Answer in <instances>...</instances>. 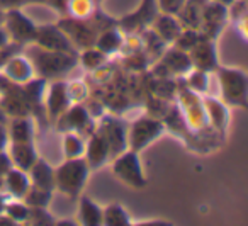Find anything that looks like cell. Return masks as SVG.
Listing matches in <instances>:
<instances>
[{
	"mask_svg": "<svg viewBox=\"0 0 248 226\" xmlns=\"http://www.w3.org/2000/svg\"><path fill=\"white\" fill-rule=\"evenodd\" d=\"M199 38L201 36L197 34V31H194V29H182V32L177 36L173 45H175V48L180 49V51L189 53L190 49H192V46L199 41Z\"/></svg>",
	"mask_w": 248,
	"mask_h": 226,
	"instance_id": "29",
	"label": "cell"
},
{
	"mask_svg": "<svg viewBox=\"0 0 248 226\" xmlns=\"http://www.w3.org/2000/svg\"><path fill=\"white\" fill-rule=\"evenodd\" d=\"M206 0H186L184 7L179 11V22L182 24V28L186 29H194L199 31L201 22H202V9Z\"/></svg>",
	"mask_w": 248,
	"mask_h": 226,
	"instance_id": "14",
	"label": "cell"
},
{
	"mask_svg": "<svg viewBox=\"0 0 248 226\" xmlns=\"http://www.w3.org/2000/svg\"><path fill=\"white\" fill-rule=\"evenodd\" d=\"M58 28L66 34V38L70 39V43L73 45V48H92L95 45L97 39V31L93 28L85 26V22L78 21V19H63L58 22Z\"/></svg>",
	"mask_w": 248,
	"mask_h": 226,
	"instance_id": "8",
	"label": "cell"
},
{
	"mask_svg": "<svg viewBox=\"0 0 248 226\" xmlns=\"http://www.w3.org/2000/svg\"><path fill=\"white\" fill-rule=\"evenodd\" d=\"M2 22H4V11L0 7V26H2Z\"/></svg>",
	"mask_w": 248,
	"mask_h": 226,
	"instance_id": "41",
	"label": "cell"
},
{
	"mask_svg": "<svg viewBox=\"0 0 248 226\" xmlns=\"http://www.w3.org/2000/svg\"><path fill=\"white\" fill-rule=\"evenodd\" d=\"M5 146H7V133H5L4 126H0V151H4Z\"/></svg>",
	"mask_w": 248,
	"mask_h": 226,
	"instance_id": "36",
	"label": "cell"
},
{
	"mask_svg": "<svg viewBox=\"0 0 248 226\" xmlns=\"http://www.w3.org/2000/svg\"><path fill=\"white\" fill-rule=\"evenodd\" d=\"M189 85L190 89L197 90V92H204L207 89V73L206 72H201V70H190V75H189Z\"/></svg>",
	"mask_w": 248,
	"mask_h": 226,
	"instance_id": "34",
	"label": "cell"
},
{
	"mask_svg": "<svg viewBox=\"0 0 248 226\" xmlns=\"http://www.w3.org/2000/svg\"><path fill=\"white\" fill-rule=\"evenodd\" d=\"M55 225L62 226V225H66V226H75V223L72 219H62V221H55Z\"/></svg>",
	"mask_w": 248,
	"mask_h": 226,
	"instance_id": "38",
	"label": "cell"
},
{
	"mask_svg": "<svg viewBox=\"0 0 248 226\" xmlns=\"http://www.w3.org/2000/svg\"><path fill=\"white\" fill-rule=\"evenodd\" d=\"M75 63L77 58L70 53L48 51L39 48V51L34 53V58H32V68L45 79H53V77L65 75L75 66Z\"/></svg>",
	"mask_w": 248,
	"mask_h": 226,
	"instance_id": "2",
	"label": "cell"
},
{
	"mask_svg": "<svg viewBox=\"0 0 248 226\" xmlns=\"http://www.w3.org/2000/svg\"><path fill=\"white\" fill-rule=\"evenodd\" d=\"M2 68H4L5 75H7L9 79L14 80V82H19V83L28 82V80L32 77V72H34L31 63H29L24 56H17V55L12 56Z\"/></svg>",
	"mask_w": 248,
	"mask_h": 226,
	"instance_id": "21",
	"label": "cell"
},
{
	"mask_svg": "<svg viewBox=\"0 0 248 226\" xmlns=\"http://www.w3.org/2000/svg\"><path fill=\"white\" fill-rule=\"evenodd\" d=\"M24 2H45V0H22V4Z\"/></svg>",
	"mask_w": 248,
	"mask_h": 226,
	"instance_id": "42",
	"label": "cell"
},
{
	"mask_svg": "<svg viewBox=\"0 0 248 226\" xmlns=\"http://www.w3.org/2000/svg\"><path fill=\"white\" fill-rule=\"evenodd\" d=\"M28 172L29 178H31V185L53 192V189H55V170H53L48 161L38 158Z\"/></svg>",
	"mask_w": 248,
	"mask_h": 226,
	"instance_id": "16",
	"label": "cell"
},
{
	"mask_svg": "<svg viewBox=\"0 0 248 226\" xmlns=\"http://www.w3.org/2000/svg\"><path fill=\"white\" fill-rule=\"evenodd\" d=\"M78 223L83 226L102 225V208L89 195H80L78 202Z\"/></svg>",
	"mask_w": 248,
	"mask_h": 226,
	"instance_id": "19",
	"label": "cell"
},
{
	"mask_svg": "<svg viewBox=\"0 0 248 226\" xmlns=\"http://www.w3.org/2000/svg\"><path fill=\"white\" fill-rule=\"evenodd\" d=\"M162 133H163V124L158 119L141 117L129 129V136H128L129 150H135V151L143 150L152 141H155Z\"/></svg>",
	"mask_w": 248,
	"mask_h": 226,
	"instance_id": "6",
	"label": "cell"
},
{
	"mask_svg": "<svg viewBox=\"0 0 248 226\" xmlns=\"http://www.w3.org/2000/svg\"><path fill=\"white\" fill-rule=\"evenodd\" d=\"M22 4V0H0V7H7V5H19Z\"/></svg>",
	"mask_w": 248,
	"mask_h": 226,
	"instance_id": "37",
	"label": "cell"
},
{
	"mask_svg": "<svg viewBox=\"0 0 248 226\" xmlns=\"http://www.w3.org/2000/svg\"><path fill=\"white\" fill-rule=\"evenodd\" d=\"M38 160V155L32 146V143H12L11 148V161L19 170L28 172L32 167V163Z\"/></svg>",
	"mask_w": 248,
	"mask_h": 226,
	"instance_id": "20",
	"label": "cell"
},
{
	"mask_svg": "<svg viewBox=\"0 0 248 226\" xmlns=\"http://www.w3.org/2000/svg\"><path fill=\"white\" fill-rule=\"evenodd\" d=\"M156 9L158 7L155 5V0H143L141 11L138 9L135 14L128 16L124 21H121V26H123V29H128L129 32L135 31V29H138V28H143V26L155 21Z\"/></svg>",
	"mask_w": 248,
	"mask_h": 226,
	"instance_id": "15",
	"label": "cell"
},
{
	"mask_svg": "<svg viewBox=\"0 0 248 226\" xmlns=\"http://www.w3.org/2000/svg\"><path fill=\"white\" fill-rule=\"evenodd\" d=\"M106 62V55L99 49H92V48H87L85 53L82 55V63L83 66L87 68H97L99 65Z\"/></svg>",
	"mask_w": 248,
	"mask_h": 226,
	"instance_id": "32",
	"label": "cell"
},
{
	"mask_svg": "<svg viewBox=\"0 0 248 226\" xmlns=\"http://www.w3.org/2000/svg\"><path fill=\"white\" fill-rule=\"evenodd\" d=\"M112 172L121 182H124L129 187L141 189L146 185V178L143 174L141 161L138 158V151L135 150H124L117 157H114Z\"/></svg>",
	"mask_w": 248,
	"mask_h": 226,
	"instance_id": "3",
	"label": "cell"
},
{
	"mask_svg": "<svg viewBox=\"0 0 248 226\" xmlns=\"http://www.w3.org/2000/svg\"><path fill=\"white\" fill-rule=\"evenodd\" d=\"M49 201H51V191L36 187V185H29L26 194L22 195V202L28 208H48Z\"/></svg>",
	"mask_w": 248,
	"mask_h": 226,
	"instance_id": "27",
	"label": "cell"
},
{
	"mask_svg": "<svg viewBox=\"0 0 248 226\" xmlns=\"http://www.w3.org/2000/svg\"><path fill=\"white\" fill-rule=\"evenodd\" d=\"M4 211L7 212V218H11L12 221H26L28 219V212L29 208L24 202H9L5 204Z\"/></svg>",
	"mask_w": 248,
	"mask_h": 226,
	"instance_id": "31",
	"label": "cell"
},
{
	"mask_svg": "<svg viewBox=\"0 0 248 226\" xmlns=\"http://www.w3.org/2000/svg\"><path fill=\"white\" fill-rule=\"evenodd\" d=\"M221 82L223 97L228 104L238 107H247V96H248V80L243 70L233 68H219L217 70Z\"/></svg>",
	"mask_w": 248,
	"mask_h": 226,
	"instance_id": "4",
	"label": "cell"
},
{
	"mask_svg": "<svg viewBox=\"0 0 248 226\" xmlns=\"http://www.w3.org/2000/svg\"><path fill=\"white\" fill-rule=\"evenodd\" d=\"M93 46L104 55H110L123 46V36H121L119 29H106V31H100V34H97Z\"/></svg>",
	"mask_w": 248,
	"mask_h": 226,
	"instance_id": "24",
	"label": "cell"
},
{
	"mask_svg": "<svg viewBox=\"0 0 248 226\" xmlns=\"http://www.w3.org/2000/svg\"><path fill=\"white\" fill-rule=\"evenodd\" d=\"M34 43L39 48L48 49V51L70 53V55L75 53L73 45L58 26H43V28H38L36 29Z\"/></svg>",
	"mask_w": 248,
	"mask_h": 226,
	"instance_id": "7",
	"label": "cell"
},
{
	"mask_svg": "<svg viewBox=\"0 0 248 226\" xmlns=\"http://www.w3.org/2000/svg\"><path fill=\"white\" fill-rule=\"evenodd\" d=\"M11 41V38H9V34H7V31H5L2 26H0V48H4L7 43Z\"/></svg>",
	"mask_w": 248,
	"mask_h": 226,
	"instance_id": "35",
	"label": "cell"
},
{
	"mask_svg": "<svg viewBox=\"0 0 248 226\" xmlns=\"http://www.w3.org/2000/svg\"><path fill=\"white\" fill-rule=\"evenodd\" d=\"M85 161L89 165L90 170H97L100 168L107 160H109L110 153H109V145H107L106 138L100 131H95L90 136L89 143L85 148Z\"/></svg>",
	"mask_w": 248,
	"mask_h": 226,
	"instance_id": "12",
	"label": "cell"
},
{
	"mask_svg": "<svg viewBox=\"0 0 248 226\" xmlns=\"http://www.w3.org/2000/svg\"><path fill=\"white\" fill-rule=\"evenodd\" d=\"M26 221L31 225H55L56 219L46 211V208H29Z\"/></svg>",
	"mask_w": 248,
	"mask_h": 226,
	"instance_id": "30",
	"label": "cell"
},
{
	"mask_svg": "<svg viewBox=\"0 0 248 226\" xmlns=\"http://www.w3.org/2000/svg\"><path fill=\"white\" fill-rule=\"evenodd\" d=\"M29 185H31V180H29V175L24 170L9 168V172L4 175V187L7 189L9 194H12L17 199H22Z\"/></svg>",
	"mask_w": 248,
	"mask_h": 226,
	"instance_id": "22",
	"label": "cell"
},
{
	"mask_svg": "<svg viewBox=\"0 0 248 226\" xmlns=\"http://www.w3.org/2000/svg\"><path fill=\"white\" fill-rule=\"evenodd\" d=\"M48 111L51 117H58L62 113H65L70 106V97H68V87L63 82H56L51 85L48 94Z\"/></svg>",
	"mask_w": 248,
	"mask_h": 226,
	"instance_id": "17",
	"label": "cell"
},
{
	"mask_svg": "<svg viewBox=\"0 0 248 226\" xmlns=\"http://www.w3.org/2000/svg\"><path fill=\"white\" fill-rule=\"evenodd\" d=\"M162 65L167 68V72L180 73V75H184V73L192 70V62H190L189 53L180 51V49H177V48H173L165 53Z\"/></svg>",
	"mask_w": 248,
	"mask_h": 226,
	"instance_id": "23",
	"label": "cell"
},
{
	"mask_svg": "<svg viewBox=\"0 0 248 226\" xmlns=\"http://www.w3.org/2000/svg\"><path fill=\"white\" fill-rule=\"evenodd\" d=\"M228 17V9L226 5L217 4V2H207L204 4L202 9V22H201V29H204V34L209 39L216 38V34L221 31L224 21Z\"/></svg>",
	"mask_w": 248,
	"mask_h": 226,
	"instance_id": "11",
	"label": "cell"
},
{
	"mask_svg": "<svg viewBox=\"0 0 248 226\" xmlns=\"http://www.w3.org/2000/svg\"><path fill=\"white\" fill-rule=\"evenodd\" d=\"M63 150H65L66 158H80L85 151V141L77 133L68 131L63 140Z\"/></svg>",
	"mask_w": 248,
	"mask_h": 226,
	"instance_id": "28",
	"label": "cell"
},
{
	"mask_svg": "<svg viewBox=\"0 0 248 226\" xmlns=\"http://www.w3.org/2000/svg\"><path fill=\"white\" fill-rule=\"evenodd\" d=\"M192 68L201 70V72H211L217 68V56H216V46L206 36H201L199 41L192 46L189 51Z\"/></svg>",
	"mask_w": 248,
	"mask_h": 226,
	"instance_id": "9",
	"label": "cell"
},
{
	"mask_svg": "<svg viewBox=\"0 0 248 226\" xmlns=\"http://www.w3.org/2000/svg\"><path fill=\"white\" fill-rule=\"evenodd\" d=\"M158 11H162L163 14H170V16H177L179 11L184 7L186 0H155Z\"/></svg>",
	"mask_w": 248,
	"mask_h": 226,
	"instance_id": "33",
	"label": "cell"
},
{
	"mask_svg": "<svg viewBox=\"0 0 248 226\" xmlns=\"http://www.w3.org/2000/svg\"><path fill=\"white\" fill-rule=\"evenodd\" d=\"M4 208H5V202H4V197H2V194H0V214L4 212Z\"/></svg>",
	"mask_w": 248,
	"mask_h": 226,
	"instance_id": "40",
	"label": "cell"
},
{
	"mask_svg": "<svg viewBox=\"0 0 248 226\" xmlns=\"http://www.w3.org/2000/svg\"><path fill=\"white\" fill-rule=\"evenodd\" d=\"M99 131L104 134L107 145H109V153L110 157H117L123 153L124 150H128V134H126V126L121 121L107 117L104 119L102 126Z\"/></svg>",
	"mask_w": 248,
	"mask_h": 226,
	"instance_id": "10",
	"label": "cell"
},
{
	"mask_svg": "<svg viewBox=\"0 0 248 226\" xmlns=\"http://www.w3.org/2000/svg\"><path fill=\"white\" fill-rule=\"evenodd\" d=\"M2 26H5L9 38L12 41L19 43L24 46L26 43L34 41L36 38V26L32 24V21L26 14H22L19 9H9L7 14H4V22Z\"/></svg>",
	"mask_w": 248,
	"mask_h": 226,
	"instance_id": "5",
	"label": "cell"
},
{
	"mask_svg": "<svg viewBox=\"0 0 248 226\" xmlns=\"http://www.w3.org/2000/svg\"><path fill=\"white\" fill-rule=\"evenodd\" d=\"M32 138V123L26 116H17L11 124V140L14 143H29Z\"/></svg>",
	"mask_w": 248,
	"mask_h": 226,
	"instance_id": "26",
	"label": "cell"
},
{
	"mask_svg": "<svg viewBox=\"0 0 248 226\" xmlns=\"http://www.w3.org/2000/svg\"><path fill=\"white\" fill-rule=\"evenodd\" d=\"M152 24H153V28H155V32L165 43H173L177 39V36L182 32V24L179 22V19L170 14L156 16Z\"/></svg>",
	"mask_w": 248,
	"mask_h": 226,
	"instance_id": "18",
	"label": "cell"
},
{
	"mask_svg": "<svg viewBox=\"0 0 248 226\" xmlns=\"http://www.w3.org/2000/svg\"><path fill=\"white\" fill-rule=\"evenodd\" d=\"M58 117H60L58 119L60 129H68L72 133H83L87 126H92V119H90L87 109L82 106H75L72 109H66Z\"/></svg>",
	"mask_w": 248,
	"mask_h": 226,
	"instance_id": "13",
	"label": "cell"
},
{
	"mask_svg": "<svg viewBox=\"0 0 248 226\" xmlns=\"http://www.w3.org/2000/svg\"><path fill=\"white\" fill-rule=\"evenodd\" d=\"M89 174L90 168L85 158H66L65 163L55 170V189L70 199L78 197L85 187Z\"/></svg>",
	"mask_w": 248,
	"mask_h": 226,
	"instance_id": "1",
	"label": "cell"
},
{
	"mask_svg": "<svg viewBox=\"0 0 248 226\" xmlns=\"http://www.w3.org/2000/svg\"><path fill=\"white\" fill-rule=\"evenodd\" d=\"M213 2H217V4H223V5H230V4H233L234 0H213Z\"/></svg>",
	"mask_w": 248,
	"mask_h": 226,
	"instance_id": "39",
	"label": "cell"
},
{
	"mask_svg": "<svg viewBox=\"0 0 248 226\" xmlns=\"http://www.w3.org/2000/svg\"><path fill=\"white\" fill-rule=\"evenodd\" d=\"M102 225L106 226H129L131 219H129L128 212L124 211V208L117 202H110L109 206L102 209Z\"/></svg>",
	"mask_w": 248,
	"mask_h": 226,
	"instance_id": "25",
	"label": "cell"
}]
</instances>
